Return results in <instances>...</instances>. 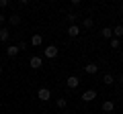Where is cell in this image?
Here are the masks:
<instances>
[{
  "mask_svg": "<svg viewBox=\"0 0 123 114\" xmlns=\"http://www.w3.org/2000/svg\"><path fill=\"white\" fill-rule=\"evenodd\" d=\"M8 6V0H0V8H6Z\"/></svg>",
  "mask_w": 123,
  "mask_h": 114,
  "instance_id": "ffe728a7",
  "label": "cell"
},
{
  "mask_svg": "<svg viewBox=\"0 0 123 114\" xmlns=\"http://www.w3.org/2000/svg\"><path fill=\"white\" fill-rule=\"evenodd\" d=\"M37 98H39V100H41V102H47V100H49V98H51V92H49V90H47V88H41V90H39V92H37Z\"/></svg>",
  "mask_w": 123,
  "mask_h": 114,
  "instance_id": "3957f363",
  "label": "cell"
},
{
  "mask_svg": "<svg viewBox=\"0 0 123 114\" xmlns=\"http://www.w3.org/2000/svg\"><path fill=\"white\" fill-rule=\"evenodd\" d=\"M80 98H82L84 102H92L94 98H97V92H94V90H86V92H84Z\"/></svg>",
  "mask_w": 123,
  "mask_h": 114,
  "instance_id": "277c9868",
  "label": "cell"
},
{
  "mask_svg": "<svg viewBox=\"0 0 123 114\" xmlns=\"http://www.w3.org/2000/svg\"><path fill=\"white\" fill-rule=\"evenodd\" d=\"M66 83H68V88H70V90H74V88H78V86H80V79L76 78V75H70Z\"/></svg>",
  "mask_w": 123,
  "mask_h": 114,
  "instance_id": "5b68a950",
  "label": "cell"
},
{
  "mask_svg": "<svg viewBox=\"0 0 123 114\" xmlns=\"http://www.w3.org/2000/svg\"><path fill=\"white\" fill-rule=\"evenodd\" d=\"M64 114H70V112H64Z\"/></svg>",
  "mask_w": 123,
  "mask_h": 114,
  "instance_id": "603a6c76",
  "label": "cell"
},
{
  "mask_svg": "<svg viewBox=\"0 0 123 114\" xmlns=\"http://www.w3.org/2000/svg\"><path fill=\"white\" fill-rule=\"evenodd\" d=\"M113 35H115V39H119V37H123V25H117L113 29Z\"/></svg>",
  "mask_w": 123,
  "mask_h": 114,
  "instance_id": "9a60e30c",
  "label": "cell"
},
{
  "mask_svg": "<svg viewBox=\"0 0 123 114\" xmlns=\"http://www.w3.org/2000/svg\"><path fill=\"white\" fill-rule=\"evenodd\" d=\"M76 18H78V14H76V12H68V21H70V25H74Z\"/></svg>",
  "mask_w": 123,
  "mask_h": 114,
  "instance_id": "ac0fdd59",
  "label": "cell"
},
{
  "mask_svg": "<svg viewBox=\"0 0 123 114\" xmlns=\"http://www.w3.org/2000/svg\"><path fill=\"white\" fill-rule=\"evenodd\" d=\"M41 43H43V37H41L39 33L31 37V45H33V47H41Z\"/></svg>",
  "mask_w": 123,
  "mask_h": 114,
  "instance_id": "52a82bcc",
  "label": "cell"
},
{
  "mask_svg": "<svg viewBox=\"0 0 123 114\" xmlns=\"http://www.w3.org/2000/svg\"><path fill=\"white\" fill-rule=\"evenodd\" d=\"M8 39H10V33H8V29H0V41H2V43H6Z\"/></svg>",
  "mask_w": 123,
  "mask_h": 114,
  "instance_id": "7c38bea8",
  "label": "cell"
},
{
  "mask_svg": "<svg viewBox=\"0 0 123 114\" xmlns=\"http://www.w3.org/2000/svg\"><path fill=\"white\" fill-rule=\"evenodd\" d=\"M103 110H105V112H113V110H115V104H113L111 100L103 102Z\"/></svg>",
  "mask_w": 123,
  "mask_h": 114,
  "instance_id": "4fadbf2b",
  "label": "cell"
},
{
  "mask_svg": "<svg viewBox=\"0 0 123 114\" xmlns=\"http://www.w3.org/2000/svg\"><path fill=\"white\" fill-rule=\"evenodd\" d=\"M92 25H94V21H92L90 16H86V18L82 21V26H84V29H92Z\"/></svg>",
  "mask_w": 123,
  "mask_h": 114,
  "instance_id": "2e32d148",
  "label": "cell"
},
{
  "mask_svg": "<svg viewBox=\"0 0 123 114\" xmlns=\"http://www.w3.org/2000/svg\"><path fill=\"white\" fill-rule=\"evenodd\" d=\"M101 35H103V39H111L113 37V29H109V26H105L101 31Z\"/></svg>",
  "mask_w": 123,
  "mask_h": 114,
  "instance_id": "5bb4252c",
  "label": "cell"
},
{
  "mask_svg": "<svg viewBox=\"0 0 123 114\" xmlns=\"http://www.w3.org/2000/svg\"><path fill=\"white\" fill-rule=\"evenodd\" d=\"M41 65H43V59H41V57L33 55V57L29 59V67H31V69H39Z\"/></svg>",
  "mask_w": 123,
  "mask_h": 114,
  "instance_id": "7a4b0ae2",
  "label": "cell"
},
{
  "mask_svg": "<svg viewBox=\"0 0 123 114\" xmlns=\"http://www.w3.org/2000/svg\"><path fill=\"white\" fill-rule=\"evenodd\" d=\"M84 71H86L88 75H94V73L98 71V65H97V63H88V65L84 67Z\"/></svg>",
  "mask_w": 123,
  "mask_h": 114,
  "instance_id": "ba28073f",
  "label": "cell"
},
{
  "mask_svg": "<svg viewBox=\"0 0 123 114\" xmlns=\"http://www.w3.org/2000/svg\"><path fill=\"white\" fill-rule=\"evenodd\" d=\"M0 75H2V65H0Z\"/></svg>",
  "mask_w": 123,
  "mask_h": 114,
  "instance_id": "7402d4cb",
  "label": "cell"
},
{
  "mask_svg": "<svg viewBox=\"0 0 123 114\" xmlns=\"http://www.w3.org/2000/svg\"><path fill=\"white\" fill-rule=\"evenodd\" d=\"M55 104H57V108H66L68 100H66V98H57V100H55Z\"/></svg>",
  "mask_w": 123,
  "mask_h": 114,
  "instance_id": "e0dca14e",
  "label": "cell"
},
{
  "mask_svg": "<svg viewBox=\"0 0 123 114\" xmlns=\"http://www.w3.org/2000/svg\"><path fill=\"white\" fill-rule=\"evenodd\" d=\"M43 55L47 57V59H55V57H57V47H55V45L45 47V49H43Z\"/></svg>",
  "mask_w": 123,
  "mask_h": 114,
  "instance_id": "6da1fadb",
  "label": "cell"
},
{
  "mask_svg": "<svg viewBox=\"0 0 123 114\" xmlns=\"http://www.w3.org/2000/svg\"><path fill=\"white\" fill-rule=\"evenodd\" d=\"M18 51H21L18 45H8V47H6V55H8V57H17Z\"/></svg>",
  "mask_w": 123,
  "mask_h": 114,
  "instance_id": "8992f818",
  "label": "cell"
},
{
  "mask_svg": "<svg viewBox=\"0 0 123 114\" xmlns=\"http://www.w3.org/2000/svg\"><path fill=\"white\" fill-rule=\"evenodd\" d=\"M4 18H6L4 14H0V25H2V22H4Z\"/></svg>",
  "mask_w": 123,
  "mask_h": 114,
  "instance_id": "44dd1931",
  "label": "cell"
},
{
  "mask_svg": "<svg viewBox=\"0 0 123 114\" xmlns=\"http://www.w3.org/2000/svg\"><path fill=\"white\" fill-rule=\"evenodd\" d=\"M111 49H119V39H111Z\"/></svg>",
  "mask_w": 123,
  "mask_h": 114,
  "instance_id": "d6986e66",
  "label": "cell"
},
{
  "mask_svg": "<svg viewBox=\"0 0 123 114\" xmlns=\"http://www.w3.org/2000/svg\"><path fill=\"white\" fill-rule=\"evenodd\" d=\"M103 83H105V86H113V83H115V78H113L111 73H105V75H103Z\"/></svg>",
  "mask_w": 123,
  "mask_h": 114,
  "instance_id": "8fae6325",
  "label": "cell"
},
{
  "mask_svg": "<svg viewBox=\"0 0 123 114\" xmlns=\"http://www.w3.org/2000/svg\"><path fill=\"white\" fill-rule=\"evenodd\" d=\"M68 35H70V37H78V35H80V26L70 25V29H68Z\"/></svg>",
  "mask_w": 123,
  "mask_h": 114,
  "instance_id": "30bf717a",
  "label": "cell"
},
{
  "mask_svg": "<svg viewBox=\"0 0 123 114\" xmlns=\"http://www.w3.org/2000/svg\"><path fill=\"white\" fill-rule=\"evenodd\" d=\"M8 21H10V25L18 26V25H21V14H17V12H14V14H10V16H8Z\"/></svg>",
  "mask_w": 123,
  "mask_h": 114,
  "instance_id": "9c48e42d",
  "label": "cell"
}]
</instances>
